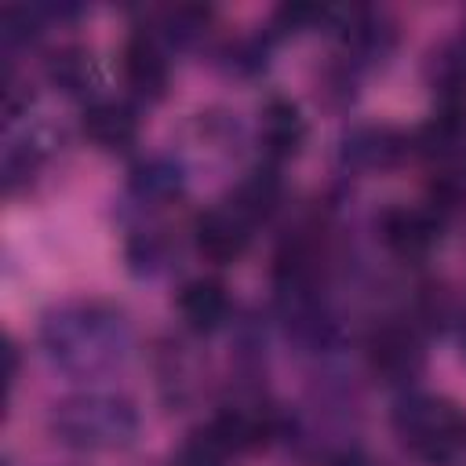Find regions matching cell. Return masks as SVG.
<instances>
[{"mask_svg":"<svg viewBox=\"0 0 466 466\" xmlns=\"http://www.w3.org/2000/svg\"><path fill=\"white\" fill-rule=\"evenodd\" d=\"M36 339L58 371L73 379H102L127 364L135 324L127 309L109 299H62L40 313Z\"/></svg>","mask_w":466,"mask_h":466,"instance_id":"6da1fadb","label":"cell"},{"mask_svg":"<svg viewBox=\"0 0 466 466\" xmlns=\"http://www.w3.org/2000/svg\"><path fill=\"white\" fill-rule=\"evenodd\" d=\"M138 408L116 390H80L47 411V430L73 451H120L138 437Z\"/></svg>","mask_w":466,"mask_h":466,"instance_id":"7a4b0ae2","label":"cell"},{"mask_svg":"<svg viewBox=\"0 0 466 466\" xmlns=\"http://www.w3.org/2000/svg\"><path fill=\"white\" fill-rule=\"evenodd\" d=\"M400 448L426 466H451L466 455V408L441 393L411 390L390 411Z\"/></svg>","mask_w":466,"mask_h":466,"instance_id":"3957f363","label":"cell"},{"mask_svg":"<svg viewBox=\"0 0 466 466\" xmlns=\"http://www.w3.org/2000/svg\"><path fill=\"white\" fill-rule=\"evenodd\" d=\"M364 360L375 379H382L390 386H408L426 368L422 331L411 320H386V324L371 328V335L364 342Z\"/></svg>","mask_w":466,"mask_h":466,"instance_id":"277c9868","label":"cell"},{"mask_svg":"<svg viewBox=\"0 0 466 466\" xmlns=\"http://www.w3.org/2000/svg\"><path fill=\"white\" fill-rule=\"evenodd\" d=\"M375 229L390 255H397L404 262H419L441 244L444 215L430 204H390L379 211Z\"/></svg>","mask_w":466,"mask_h":466,"instance_id":"5b68a950","label":"cell"},{"mask_svg":"<svg viewBox=\"0 0 466 466\" xmlns=\"http://www.w3.org/2000/svg\"><path fill=\"white\" fill-rule=\"evenodd\" d=\"M120 76L131 87V95H138L146 102L164 98L167 80H171L167 47L149 29H135L120 47Z\"/></svg>","mask_w":466,"mask_h":466,"instance_id":"8992f818","label":"cell"},{"mask_svg":"<svg viewBox=\"0 0 466 466\" xmlns=\"http://www.w3.org/2000/svg\"><path fill=\"white\" fill-rule=\"evenodd\" d=\"M411 153V135L390 124H357L342 135L339 157L350 171H382Z\"/></svg>","mask_w":466,"mask_h":466,"instance_id":"52a82bcc","label":"cell"},{"mask_svg":"<svg viewBox=\"0 0 466 466\" xmlns=\"http://www.w3.org/2000/svg\"><path fill=\"white\" fill-rule=\"evenodd\" d=\"M248 240H251V222L226 200L218 208H208L193 222V244H197L200 258H208L215 266L237 262L248 251Z\"/></svg>","mask_w":466,"mask_h":466,"instance_id":"ba28073f","label":"cell"},{"mask_svg":"<svg viewBox=\"0 0 466 466\" xmlns=\"http://www.w3.org/2000/svg\"><path fill=\"white\" fill-rule=\"evenodd\" d=\"M80 131L91 146H98L106 153H120V149L135 146V138H138V109L124 98L98 95L84 106Z\"/></svg>","mask_w":466,"mask_h":466,"instance_id":"9c48e42d","label":"cell"},{"mask_svg":"<svg viewBox=\"0 0 466 466\" xmlns=\"http://www.w3.org/2000/svg\"><path fill=\"white\" fill-rule=\"evenodd\" d=\"M182 189H186V171H182V164L175 160V157H167V153H153V157H146V160H138L135 167H131V175H127V197L146 211H153V208H167V204H175L178 197H182Z\"/></svg>","mask_w":466,"mask_h":466,"instance_id":"30bf717a","label":"cell"},{"mask_svg":"<svg viewBox=\"0 0 466 466\" xmlns=\"http://www.w3.org/2000/svg\"><path fill=\"white\" fill-rule=\"evenodd\" d=\"M306 142V116L302 109L284 98V95H273L266 106H262V116H258V146L266 153V160L277 167L280 160L295 157Z\"/></svg>","mask_w":466,"mask_h":466,"instance_id":"8fae6325","label":"cell"},{"mask_svg":"<svg viewBox=\"0 0 466 466\" xmlns=\"http://www.w3.org/2000/svg\"><path fill=\"white\" fill-rule=\"evenodd\" d=\"M178 317L193 335H211L229 320V291L215 277H193L175 295Z\"/></svg>","mask_w":466,"mask_h":466,"instance_id":"7c38bea8","label":"cell"},{"mask_svg":"<svg viewBox=\"0 0 466 466\" xmlns=\"http://www.w3.org/2000/svg\"><path fill=\"white\" fill-rule=\"evenodd\" d=\"M226 204H233L251 226L266 222L277 211V204H280V175H277V167L273 164H262V167L248 171L233 186V193L226 197Z\"/></svg>","mask_w":466,"mask_h":466,"instance_id":"4fadbf2b","label":"cell"},{"mask_svg":"<svg viewBox=\"0 0 466 466\" xmlns=\"http://www.w3.org/2000/svg\"><path fill=\"white\" fill-rule=\"evenodd\" d=\"M211 25V7H200V4H175V7H164L157 11V22H153V36L164 44V47H175V51H186L193 44L204 40Z\"/></svg>","mask_w":466,"mask_h":466,"instance_id":"5bb4252c","label":"cell"},{"mask_svg":"<svg viewBox=\"0 0 466 466\" xmlns=\"http://www.w3.org/2000/svg\"><path fill=\"white\" fill-rule=\"evenodd\" d=\"M237 459H240V451L222 433V426L211 419L182 441V448L175 455V466H233Z\"/></svg>","mask_w":466,"mask_h":466,"instance_id":"9a60e30c","label":"cell"},{"mask_svg":"<svg viewBox=\"0 0 466 466\" xmlns=\"http://www.w3.org/2000/svg\"><path fill=\"white\" fill-rule=\"evenodd\" d=\"M124 258L135 277H157L171 266V240L160 229H135L124 244Z\"/></svg>","mask_w":466,"mask_h":466,"instance_id":"2e32d148","label":"cell"},{"mask_svg":"<svg viewBox=\"0 0 466 466\" xmlns=\"http://www.w3.org/2000/svg\"><path fill=\"white\" fill-rule=\"evenodd\" d=\"M47 76L55 87L69 91V95H84L91 84H95V69H91V55L76 44H66L58 47L51 58H47Z\"/></svg>","mask_w":466,"mask_h":466,"instance_id":"e0dca14e","label":"cell"},{"mask_svg":"<svg viewBox=\"0 0 466 466\" xmlns=\"http://www.w3.org/2000/svg\"><path fill=\"white\" fill-rule=\"evenodd\" d=\"M459 342H462V353H466V317H462V324H459Z\"/></svg>","mask_w":466,"mask_h":466,"instance_id":"ac0fdd59","label":"cell"},{"mask_svg":"<svg viewBox=\"0 0 466 466\" xmlns=\"http://www.w3.org/2000/svg\"><path fill=\"white\" fill-rule=\"evenodd\" d=\"M462 44H466V29H462Z\"/></svg>","mask_w":466,"mask_h":466,"instance_id":"d6986e66","label":"cell"}]
</instances>
